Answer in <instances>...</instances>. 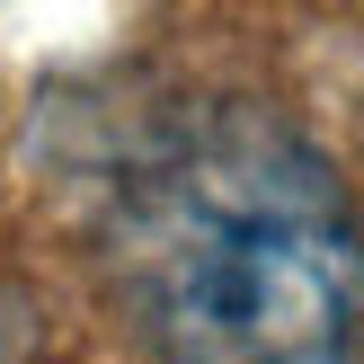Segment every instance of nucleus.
<instances>
[{"mask_svg":"<svg viewBox=\"0 0 364 364\" xmlns=\"http://www.w3.org/2000/svg\"><path fill=\"white\" fill-rule=\"evenodd\" d=\"M107 276L151 364H364V213L267 98H169L107 151Z\"/></svg>","mask_w":364,"mask_h":364,"instance_id":"f257e3e1","label":"nucleus"},{"mask_svg":"<svg viewBox=\"0 0 364 364\" xmlns=\"http://www.w3.org/2000/svg\"><path fill=\"white\" fill-rule=\"evenodd\" d=\"M0 364H45V320L9 267H0Z\"/></svg>","mask_w":364,"mask_h":364,"instance_id":"f03ea898","label":"nucleus"}]
</instances>
